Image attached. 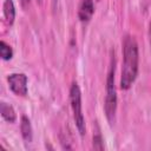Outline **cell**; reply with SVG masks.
Wrapping results in <instances>:
<instances>
[{
    "instance_id": "cell-1",
    "label": "cell",
    "mask_w": 151,
    "mask_h": 151,
    "mask_svg": "<svg viewBox=\"0 0 151 151\" xmlns=\"http://www.w3.org/2000/svg\"><path fill=\"white\" fill-rule=\"evenodd\" d=\"M138 44L132 35H125L123 40V66L120 74V88L129 90L138 76Z\"/></svg>"
},
{
    "instance_id": "cell-2",
    "label": "cell",
    "mask_w": 151,
    "mask_h": 151,
    "mask_svg": "<svg viewBox=\"0 0 151 151\" xmlns=\"http://www.w3.org/2000/svg\"><path fill=\"white\" fill-rule=\"evenodd\" d=\"M114 73H116V58L112 55L110 70L106 78V87H105V103H104V111L105 116L112 125L116 120V112H117V90L114 85Z\"/></svg>"
},
{
    "instance_id": "cell-3",
    "label": "cell",
    "mask_w": 151,
    "mask_h": 151,
    "mask_svg": "<svg viewBox=\"0 0 151 151\" xmlns=\"http://www.w3.org/2000/svg\"><path fill=\"white\" fill-rule=\"evenodd\" d=\"M70 101L71 107L73 112V118L76 122V126L78 129L79 134L83 137L86 133V125H85V118L81 111V92L78 83L73 81L70 88Z\"/></svg>"
},
{
    "instance_id": "cell-4",
    "label": "cell",
    "mask_w": 151,
    "mask_h": 151,
    "mask_svg": "<svg viewBox=\"0 0 151 151\" xmlns=\"http://www.w3.org/2000/svg\"><path fill=\"white\" fill-rule=\"evenodd\" d=\"M7 81H8V86L11 88V91L13 93H15L17 96H21L25 97L28 93V79L26 77V74L24 73H11L7 77Z\"/></svg>"
},
{
    "instance_id": "cell-5",
    "label": "cell",
    "mask_w": 151,
    "mask_h": 151,
    "mask_svg": "<svg viewBox=\"0 0 151 151\" xmlns=\"http://www.w3.org/2000/svg\"><path fill=\"white\" fill-rule=\"evenodd\" d=\"M93 13H94L93 0H81L79 9H78V18L80 19V21L83 22L90 21Z\"/></svg>"
},
{
    "instance_id": "cell-6",
    "label": "cell",
    "mask_w": 151,
    "mask_h": 151,
    "mask_svg": "<svg viewBox=\"0 0 151 151\" xmlns=\"http://www.w3.org/2000/svg\"><path fill=\"white\" fill-rule=\"evenodd\" d=\"M20 131H21V136L25 139V142L31 143L32 142V138H33V130H32L31 120L26 116H22L21 117V120H20Z\"/></svg>"
},
{
    "instance_id": "cell-7",
    "label": "cell",
    "mask_w": 151,
    "mask_h": 151,
    "mask_svg": "<svg viewBox=\"0 0 151 151\" xmlns=\"http://www.w3.org/2000/svg\"><path fill=\"white\" fill-rule=\"evenodd\" d=\"M2 11H4V17L6 19V22L8 25H12L15 19V7L13 0H5L2 5Z\"/></svg>"
},
{
    "instance_id": "cell-8",
    "label": "cell",
    "mask_w": 151,
    "mask_h": 151,
    "mask_svg": "<svg viewBox=\"0 0 151 151\" xmlns=\"http://www.w3.org/2000/svg\"><path fill=\"white\" fill-rule=\"evenodd\" d=\"M0 112H1V117L6 122L14 123L17 120V113H15L13 106L5 101H1V104H0Z\"/></svg>"
},
{
    "instance_id": "cell-9",
    "label": "cell",
    "mask_w": 151,
    "mask_h": 151,
    "mask_svg": "<svg viewBox=\"0 0 151 151\" xmlns=\"http://www.w3.org/2000/svg\"><path fill=\"white\" fill-rule=\"evenodd\" d=\"M0 57L5 61L11 60L13 58V50H12V47L5 40L0 41Z\"/></svg>"
},
{
    "instance_id": "cell-10",
    "label": "cell",
    "mask_w": 151,
    "mask_h": 151,
    "mask_svg": "<svg viewBox=\"0 0 151 151\" xmlns=\"http://www.w3.org/2000/svg\"><path fill=\"white\" fill-rule=\"evenodd\" d=\"M93 147H94V149H98V150H103V149H104L103 138H101L100 133L93 134Z\"/></svg>"
},
{
    "instance_id": "cell-11",
    "label": "cell",
    "mask_w": 151,
    "mask_h": 151,
    "mask_svg": "<svg viewBox=\"0 0 151 151\" xmlns=\"http://www.w3.org/2000/svg\"><path fill=\"white\" fill-rule=\"evenodd\" d=\"M149 41H150V47H151V20H150V25H149Z\"/></svg>"
},
{
    "instance_id": "cell-12",
    "label": "cell",
    "mask_w": 151,
    "mask_h": 151,
    "mask_svg": "<svg viewBox=\"0 0 151 151\" xmlns=\"http://www.w3.org/2000/svg\"><path fill=\"white\" fill-rule=\"evenodd\" d=\"M20 1H21V4H22V5L25 6V5H27V4H28V2L31 1V0H20Z\"/></svg>"
}]
</instances>
